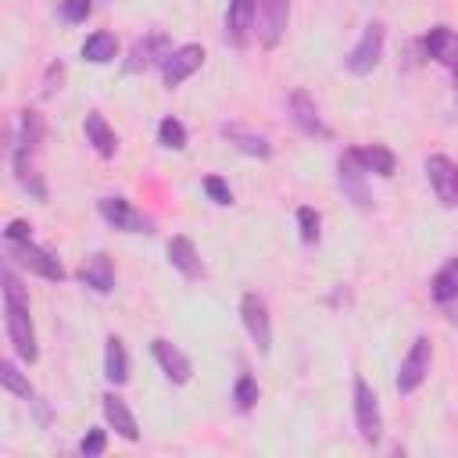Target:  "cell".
<instances>
[{
    "mask_svg": "<svg viewBox=\"0 0 458 458\" xmlns=\"http://www.w3.org/2000/svg\"><path fill=\"white\" fill-rule=\"evenodd\" d=\"M0 290H4V333L7 344L14 347L18 361L32 365L39 358V344H36V326H32V311H29V290L21 286V279L14 276L11 265H4L0 272Z\"/></svg>",
    "mask_w": 458,
    "mask_h": 458,
    "instance_id": "cell-1",
    "label": "cell"
},
{
    "mask_svg": "<svg viewBox=\"0 0 458 458\" xmlns=\"http://www.w3.org/2000/svg\"><path fill=\"white\" fill-rule=\"evenodd\" d=\"M383 47H386V25L383 21H369L358 36V43L347 50L344 64L351 75H372L376 64L383 61Z\"/></svg>",
    "mask_w": 458,
    "mask_h": 458,
    "instance_id": "cell-2",
    "label": "cell"
},
{
    "mask_svg": "<svg viewBox=\"0 0 458 458\" xmlns=\"http://www.w3.org/2000/svg\"><path fill=\"white\" fill-rule=\"evenodd\" d=\"M429 365H433V344H429V336H415L411 347L404 351L401 365H397V379H394L397 394H404V397L415 394V390L426 383Z\"/></svg>",
    "mask_w": 458,
    "mask_h": 458,
    "instance_id": "cell-3",
    "label": "cell"
},
{
    "mask_svg": "<svg viewBox=\"0 0 458 458\" xmlns=\"http://www.w3.org/2000/svg\"><path fill=\"white\" fill-rule=\"evenodd\" d=\"M351 397H354L358 437H361L365 444H379V437H383V408H379L376 390H372L361 376H354V383H351Z\"/></svg>",
    "mask_w": 458,
    "mask_h": 458,
    "instance_id": "cell-4",
    "label": "cell"
},
{
    "mask_svg": "<svg viewBox=\"0 0 458 458\" xmlns=\"http://www.w3.org/2000/svg\"><path fill=\"white\" fill-rule=\"evenodd\" d=\"M286 21H290V4L286 0H258L254 4V25L250 36H258V43L265 50L279 47V39L286 36Z\"/></svg>",
    "mask_w": 458,
    "mask_h": 458,
    "instance_id": "cell-5",
    "label": "cell"
},
{
    "mask_svg": "<svg viewBox=\"0 0 458 458\" xmlns=\"http://www.w3.org/2000/svg\"><path fill=\"white\" fill-rule=\"evenodd\" d=\"M7 258L18 261L21 268L36 272L39 279H50V283H61V279H64V265H61V258H54L47 247H36L32 240L7 243Z\"/></svg>",
    "mask_w": 458,
    "mask_h": 458,
    "instance_id": "cell-6",
    "label": "cell"
},
{
    "mask_svg": "<svg viewBox=\"0 0 458 458\" xmlns=\"http://www.w3.org/2000/svg\"><path fill=\"white\" fill-rule=\"evenodd\" d=\"M336 182H340V190H344V197L358 208V211H372V193H369V172L361 168V161L351 154V150H344V157H340V165H336Z\"/></svg>",
    "mask_w": 458,
    "mask_h": 458,
    "instance_id": "cell-7",
    "label": "cell"
},
{
    "mask_svg": "<svg viewBox=\"0 0 458 458\" xmlns=\"http://www.w3.org/2000/svg\"><path fill=\"white\" fill-rule=\"evenodd\" d=\"M97 211L118 233H154V222L140 208H132L125 197H100L97 200Z\"/></svg>",
    "mask_w": 458,
    "mask_h": 458,
    "instance_id": "cell-8",
    "label": "cell"
},
{
    "mask_svg": "<svg viewBox=\"0 0 458 458\" xmlns=\"http://www.w3.org/2000/svg\"><path fill=\"white\" fill-rule=\"evenodd\" d=\"M240 318H243V329L250 336V344L268 354L272 351V318H268V304L258 297V293H243L240 297Z\"/></svg>",
    "mask_w": 458,
    "mask_h": 458,
    "instance_id": "cell-9",
    "label": "cell"
},
{
    "mask_svg": "<svg viewBox=\"0 0 458 458\" xmlns=\"http://www.w3.org/2000/svg\"><path fill=\"white\" fill-rule=\"evenodd\" d=\"M204 64V47L200 43H182V47H172L168 57L161 61V82L168 89H175L179 82H186L197 68Z\"/></svg>",
    "mask_w": 458,
    "mask_h": 458,
    "instance_id": "cell-10",
    "label": "cell"
},
{
    "mask_svg": "<svg viewBox=\"0 0 458 458\" xmlns=\"http://www.w3.org/2000/svg\"><path fill=\"white\" fill-rule=\"evenodd\" d=\"M286 111H290V122L304 132V136H315V140H333V129L326 125V118L318 114L315 100L304 93V89H293L286 97Z\"/></svg>",
    "mask_w": 458,
    "mask_h": 458,
    "instance_id": "cell-11",
    "label": "cell"
},
{
    "mask_svg": "<svg viewBox=\"0 0 458 458\" xmlns=\"http://www.w3.org/2000/svg\"><path fill=\"white\" fill-rule=\"evenodd\" d=\"M426 179H429V186H433V193L444 208L458 204V165L447 154H429L426 157Z\"/></svg>",
    "mask_w": 458,
    "mask_h": 458,
    "instance_id": "cell-12",
    "label": "cell"
},
{
    "mask_svg": "<svg viewBox=\"0 0 458 458\" xmlns=\"http://www.w3.org/2000/svg\"><path fill=\"white\" fill-rule=\"evenodd\" d=\"M168 50H172V43H168V36H165V32H147L143 39H136V43H132L129 57L122 61V72H125V75H140V72H147L154 61L161 64V61L168 57Z\"/></svg>",
    "mask_w": 458,
    "mask_h": 458,
    "instance_id": "cell-13",
    "label": "cell"
},
{
    "mask_svg": "<svg viewBox=\"0 0 458 458\" xmlns=\"http://www.w3.org/2000/svg\"><path fill=\"white\" fill-rule=\"evenodd\" d=\"M150 354H154V361H157V369L165 372V379H168V383H175V386L190 383L193 365H190V358H186L172 340L154 336V340H150Z\"/></svg>",
    "mask_w": 458,
    "mask_h": 458,
    "instance_id": "cell-14",
    "label": "cell"
},
{
    "mask_svg": "<svg viewBox=\"0 0 458 458\" xmlns=\"http://www.w3.org/2000/svg\"><path fill=\"white\" fill-rule=\"evenodd\" d=\"M100 411H104V422H107L122 440H140V422H136V415L129 411L125 397H118L114 390H107V394L100 397Z\"/></svg>",
    "mask_w": 458,
    "mask_h": 458,
    "instance_id": "cell-15",
    "label": "cell"
},
{
    "mask_svg": "<svg viewBox=\"0 0 458 458\" xmlns=\"http://www.w3.org/2000/svg\"><path fill=\"white\" fill-rule=\"evenodd\" d=\"M422 50H426V57H433L437 64L458 72V32H454V29L433 25V29L422 36Z\"/></svg>",
    "mask_w": 458,
    "mask_h": 458,
    "instance_id": "cell-16",
    "label": "cell"
},
{
    "mask_svg": "<svg viewBox=\"0 0 458 458\" xmlns=\"http://www.w3.org/2000/svg\"><path fill=\"white\" fill-rule=\"evenodd\" d=\"M79 279L82 286H89L93 293H111L114 290V261L104 250H93L82 265H79Z\"/></svg>",
    "mask_w": 458,
    "mask_h": 458,
    "instance_id": "cell-17",
    "label": "cell"
},
{
    "mask_svg": "<svg viewBox=\"0 0 458 458\" xmlns=\"http://www.w3.org/2000/svg\"><path fill=\"white\" fill-rule=\"evenodd\" d=\"M222 136H225L240 154H247V157H258V161H268V157H272V143H268L261 132H254V129H247V125H240V122H225V125H222Z\"/></svg>",
    "mask_w": 458,
    "mask_h": 458,
    "instance_id": "cell-18",
    "label": "cell"
},
{
    "mask_svg": "<svg viewBox=\"0 0 458 458\" xmlns=\"http://www.w3.org/2000/svg\"><path fill=\"white\" fill-rule=\"evenodd\" d=\"M165 254H168V265H172L182 279H197V276H204L200 254H197V247H193L190 236H172V240L165 243Z\"/></svg>",
    "mask_w": 458,
    "mask_h": 458,
    "instance_id": "cell-19",
    "label": "cell"
},
{
    "mask_svg": "<svg viewBox=\"0 0 458 458\" xmlns=\"http://www.w3.org/2000/svg\"><path fill=\"white\" fill-rule=\"evenodd\" d=\"M82 132H86V143H89L100 157H114V154H118V136H114V129L107 125V118H104L100 111H89V114L82 118Z\"/></svg>",
    "mask_w": 458,
    "mask_h": 458,
    "instance_id": "cell-20",
    "label": "cell"
},
{
    "mask_svg": "<svg viewBox=\"0 0 458 458\" xmlns=\"http://www.w3.org/2000/svg\"><path fill=\"white\" fill-rule=\"evenodd\" d=\"M254 4L258 0H229L225 7V39L243 47L247 36H250V25H254Z\"/></svg>",
    "mask_w": 458,
    "mask_h": 458,
    "instance_id": "cell-21",
    "label": "cell"
},
{
    "mask_svg": "<svg viewBox=\"0 0 458 458\" xmlns=\"http://www.w3.org/2000/svg\"><path fill=\"white\" fill-rule=\"evenodd\" d=\"M351 154L361 161V168H365V172H372V175H379V179H390V175H394V168H397L394 150H390V147H383V143L351 147Z\"/></svg>",
    "mask_w": 458,
    "mask_h": 458,
    "instance_id": "cell-22",
    "label": "cell"
},
{
    "mask_svg": "<svg viewBox=\"0 0 458 458\" xmlns=\"http://www.w3.org/2000/svg\"><path fill=\"white\" fill-rule=\"evenodd\" d=\"M429 297L437 304H454L458 301V258H447L437 276L429 279Z\"/></svg>",
    "mask_w": 458,
    "mask_h": 458,
    "instance_id": "cell-23",
    "label": "cell"
},
{
    "mask_svg": "<svg viewBox=\"0 0 458 458\" xmlns=\"http://www.w3.org/2000/svg\"><path fill=\"white\" fill-rule=\"evenodd\" d=\"M104 376L111 386H122L129 379V354H125L122 336H107L104 344Z\"/></svg>",
    "mask_w": 458,
    "mask_h": 458,
    "instance_id": "cell-24",
    "label": "cell"
},
{
    "mask_svg": "<svg viewBox=\"0 0 458 458\" xmlns=\"http://www.w3.org/2000/svg\"><path fill=\"white\" fill-rule=\"evenodd\" d=\"M114 57H118V39H114V32L97 29V32L86 36V43H82V61H89V64H107V61H114Z\"/></svg>",
    "mask_w": 458,
    "mask_h": 458,
    "instance_id": "cell-25",
    "label": "cell"
},
{
    "mask_svg": "<svg viewBox=\"0 0 458 458\" xmlns=\"http://www.w3.org/2000/svg\"><path fill=\"white\" fill-rule=\"evenodd\" d=\"M0 383H4V390H7V394L21 397V401H32V397H36V390H32L29 376H25L11 358H4V361H0Z\"/></svg>",
    "mask_w": 458,
    "mask_h": 458,
    "instance_id": "cell-26",
    "label": "cell"
},
{
    "mask_svg": "<svg viewBox=\"0 0 458 458\" xmlns=\"http://www.w3.org/2000/svg\"><path fill=\"white\" fill-rule=\"evenodd\" d=\"M157 143L165 147V150H182L186 147V125L179 122V118H161L157 122Z\"/></svg>",
    "mask_w": 458,
    "mask_h": 458,
    "instance_id": "cell-27",
    "label": "cell"
},
{
    "mask_svg": "<svg viewBox=\"0 0 458 458\" xmlns=\"http://www.w3.org/2000/svg\"><path fill=\"white\" fill-rule=\"evenodd\" d=\"M233 401H236L240 411H250V408L258 404V379H254L250 372H240V376H236V383H233Z\"/></svg>",
    "mask_w": 458,
    "mask_h": 458,
    "instance_id": "cell-28",
    "label": "cell"
},
{
    "mask_svg": "<svg viewBox=\"0 0 458 458\" xmlns=\"http://www.w3.org/2000/svg\"><path fill=\"white\" fill-rule=\"evenodd\" d=\"M318 225H322V215L315 208H297V229H301V243H318Z\"/></svg>",
    "mask_w": 458,
    "mask_h": 458,
    "instance_id": "cell-29",
    "label": "cell"
},
{
    "mask_svg": "<svg viewBox=\"0 0 458 458\" xmlns=\"http://www.w3.org/2000/svg\"><path fill=\"white\" fill-rule=\"evenodd\" d=\"M200 186H204V193H208L215 204H222V208H225V204H233V190H229V182H225V179H218V175H204V182H200Z\"/></svg>",
    "mask_w": 458,
    "mask_h": 458,
    "instance_id": "cell-30",
    "label": "cell"
},
{
    "mask_svg": "<svg viewBox=\"0 0 458 458\" xmlns=\"http://www.w3.org/2000/svg\"><path fill=\"white\" fill-rule=\"evenodd\" d=\"M104 447H107V433H104L100 426L86 429V437L79 440V451H82L86 458H97V454H104Z\"/></svg>",
    "mask_w": 458,
    "mask_h": 458,
    "instance_id": "cell-31",
    "label": "cell"
},
{
    "mask_svg": "<svg viewBox=\"0 0 458 458\" xmlns=\"http://www.w3.org/2000/svg\"><path fill=\"white\" fill-rule=\"evenodd\" d=\"M89 14H93V0H61V18H64V21L79 25V21H86Z\"/></svg>",
    "mask_w": 458,
    "mask_h": 458,
    "instance_id": "cell-32",
    "label": "cell"
},
{
    "mask_svg": "<svg viewBox=\"0 0 458 458\" xmlns=\"http://www.w3.org/2000/svg\"><path fill=\"white\" fill-rule=\"evenodd\" d=\"M61 79H64V64L61 61H54L50 68H47V75H43V89H39V97L47 100V97H54L57 89H61Z\"/></svg>",
    "mask_w": 458,
    "mask_h": 458,
    "instance_id": "cell-33",
    "label": "cell"
},
{
    "mask_svg": "<svg viewBox=\"0 0 458 458\" xmlns=\"http://www.w3.org/2000/svg\"><path fill=\"white\" fill-rule=\"evenodd\" d=\"M21 240H32V225L25 218H11L4 229V243H21Z\"/></svg>",
    "mask_w": 458,
    "mask_h": 458,
    "instance_id": "cell-34",
    "label": "cell"
},
{
    "mask_svg": "<svg viewBox=\"0 0 458 458\" xmlns=\"http://www.w3.org/2000/svg\"><path fill=\"white\" fill-rule=\"evenodd\" d=\"M454 107H458V72H454Z\"/></svg>",
    "mask_w": 458,
    "mask_h": 458,
    "instance_id": "cell-35",
    "label": "cell"
}]
</instances>
